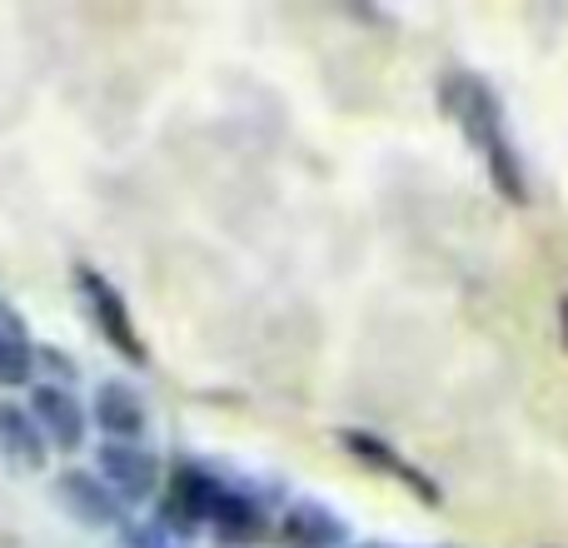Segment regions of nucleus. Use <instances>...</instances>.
Listing matches in <instances>:
<instances>
[{"mask_svg":"<svg viewBox=\"0 0 568 548\" xmlns=\"http://www.w3.org/2000/svg\"><path fill=\"white\" fill-rule=\"evenodd\" d=\"M220 494H225V484H220L210 469H200V464H180V469L165 479V499H160L155 529H165L170 539H185V534L205 529L210 514H215V504H220Z\"/></svg>","mask_w":568,"mask_h":548,"instance_id":"obj_1","label":"nucleus"},{"mask_svg":"<svg viewBox=\"0 0 568 548\" xmlns=\"http://www.w3.org/2000/svg\"><path fill=\"white\" fill-rule=\"evenodd\" d=\"M75 290H80V300H85V309H90V319H95V329L105 334V339L115 344V349L125 354L130 364H150V349H145V339L135 334V319H130V309H125V300H120L115 284H110L100 270L80 265V270H75Z\"/></svg>","mask_w":568,"mask_h":548,"instance_id":"obj_2","label":"nucleus"},{"mask_svg":"<svg viewBox=\"0 0 568 548\" xmlns=\"http://www.w3.org/2000/svg\"><path fill=\"white\" fill-rule=\"evenodd\" d=\"M100 479L115 489L120 504L155 499V489H160V459L145 449V444H105V449H100Z\"/></svg>","mask_w":568,"mask_h":548,"instance_id":"obj_3","label":"nucleus"},{"mask_svg":"<svg viewBox=\"0 0 568 548\" xmlns=\"http://www.w3.org/2000/svg\"><path fill=\"white\" fill-rule=\"evenodd\" d=\"M55 494H60V504H65L70 519L90 524V529H120V519H125V504L115 499V489H110L100 474L65 469L55 479Z\"/></svg>","mask_w":568,"mask_h":548,"instance_id":"obj_4","label":"nucleus"},{"mask_svg":"<svg viewBox=\"0 0 568 548\" xmlns=\"http://www.w3.org/2000/svg\"><path fill=\"white\" fill-rule=\"evenodd\" d=\"M30 419L40 424L45 444H55V449H80L85 444V404L65 384H36L30 389Z\"/></svg>","mask_w":568,"mask_h":548,"instance_id":"obj_5","label":"nucleus"},{"mask_svg":"<svg viewBox=\"0 0 568 548\" xmlns=\"http://www.w3.org/2000/svg\"><path fill=\"white\" fill-rule=\"evenodd\" d=\"M339 439H344V449H349L354 459H364V464H369V469H384V474H394V479H399V484H409V489L419 494L424 504H439V489H434V484L424 479V474L414 469L409 459H399L389 439H379V434H369V429H344Z\"/></svg>","mask_w":568,"mask_h":548,"instance_id":"obj_6","label":"nucleus"},{"mask_svg":"<svg viewBox=\"0 0 568 548\" xmlns=\"http://www.w3.org/2000/svg\"><path fill=\"white\" fill-rule=\"evenodd\" d=\"M95 424L110 434V444H140L145 439V404L135 389H125L120 379L100 384L95 389Z\"/></svg>","mask_w":568,"mask_h":548,"instance_id":"obj_7","label":"nucleus"},{"mask_svg":"<svg viewBox=\"0 0 568 548\" xmlns=\"http://www.w3.org/2000/svg\"><path fill=\"white\" fill-rule=\"evenodd\" d=\"M280 539L294 544V548H339L344 544V519L334 509H324V504H294V509H284L280 519Z\"/></svg>","mask_w":568,"mask_h":548,"instance_id":"obj_8","label":"nucleus"},{"mask_svg":"<svg viewBox=\"0 0 568 548\" xmlns=\"http://www.w3.org/2000/svg\"><path fill=\"white\" fill-rule=\"evenodd\" d=\"M210 529H215L220 544H260L270 534V524H265V509H260L255 499L225 489L215 504V514H210Z\"/></svg>","mask_w":568,"mask_h":548,"instance_id":"obj_9","label":"nucleus"},{"mask_svg":"<svg viewBox=\"0 0 568 548\" xmlns=\"http://www.w3.org/2000/svg\"><path fill=\"white\" fill-rule=\"evenodd\" d=\"M45 449L50 444H45V434H40V424L30 419V409L0 399V454H10V459L26 464V469H40Z\"/></svg>","mask_w":568,"mask_h":548,"instance_id":"obj_10","label":"nucleus"},{"mask_svg":"<svg viewBox=\"0 0 568 548\" xmlns=\"http://www.w3.org/2000/svg\"><path fill=\"white\" fill-rule=\"evenodd\" d=\"M484 160H489V175H494V185L504 190V200H509V205H529V185H524V170H519V160H514L509 140H494V145L484 150Z\"/></svg>","mask_w":568,"mask_h":548,"instance_id":"obj_11","label":"nucleus"},{"mask_svg":"<svg viewBox=\"0 0 568 548\" xmlns=\"http://www.w3.org/2000/svg\"><path fill=\"white\" fill-rule=\"evenodd\" d=\"M30 374H36L30 344L20 339V334H0V384H6V389H20V384H30Z\"/></svg>","mask_w":568,"mask_h":548,"instance_id":"obj_12","label":"nucleus"},{"mask_svg":"<svg viewBox=\"0 0 568 548\" xmlns=\"http://www.w3.org/2000/svg\"><path fill=\"white\" fill-rule=\"evenodd\" d=\"M120 544L125 548H185L180 539H170L165 529H155V524H125V529H120Z\"/></svg>","mask_w":568,"mask_h":548,"instance_id":"obj_13","label":"nucleus"},{"mask_svg":"<svg viewBox=\"0 0 568 548\" xmlns=\"http://www.w3.org/2000/svg\"><path fill=\"white\" fill-rule=\"evenodd\" d=\"M559 319H564V344H568V294H564V309H559Z\"/></svg>","mask_w":568,"mask_h":548,"instance_id":"obj_14","label":"nucleus"},{"mask_svg":"<svg viewBox=\"0 0 568 548\" xmlns=\"http://www.w3.org/2000/svg\"><path fill=\"white\" fill-rule=\"evenodd\" d=\"M359 548H384V544H359Z\"/></svg>","mask_w":568,"mask_h":548,"instance_id":"obj_15","label":"nucleus"}]
</instances>
